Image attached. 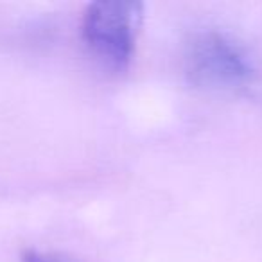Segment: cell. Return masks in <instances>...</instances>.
<instances>
[{
  "instance_id": "obj_2",
  "label": "cell",
  "mask_w": 262,
  "mask_h": 262,
  "mask_svg": "<svg viewBox=\"0 0 262 262\" xmlns=\"http://www.w3.org/2000/svg\"><path fill=\"white\" fill-rule=\"evenodd\" d=\"M185 74L200 88L233 90L251 81L253 69L232 40L207 31L196 34L187 45Z\"/></svg>"
},
{
  "instance_id": "obj_1",
  "label": "cell",
  "mask_w": 262,
  "mask_h": 262,
  "mask_svg": "<svg viewBox=\"0 0 262 262\" xmlns=\"http://www.w3.org/2000/svg\"><path fill=\"white\" fill-rule=\"evenodd\" d=\"M142 22L139 2H94L86 8L81 34L101 61L117 70L129 65Z\"/></svg>"
},
{
  "instance_id": "obj_3",
  "label": "cell",
  "mask_w": 262,
  "mask_h": 262,
  "mask_svg": "<svg viewBox=\"0 0 262 262\" xmlns=\"http://www.w3.org/2000/svg\"><path fill=\"white\" fill-rule=\"evenodd\" d=\"M22 262H65L59 257L51 253H45V251H38V250H26L20 257Z\"/></svg>"
}]
</instances>
